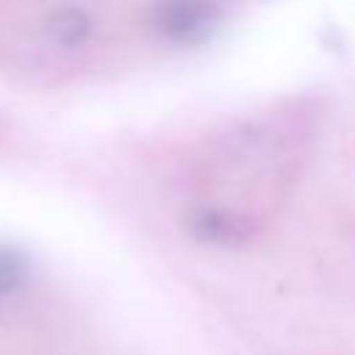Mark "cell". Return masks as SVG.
Returning a JSON list of instances; mask_svg holds the SVG:
<instances>
[{"label":"cell","mask_w":355,"mask_h":355,"mask_svg":"<svg viewBox=\"0 0 355 355\" xmlns=\"http://www.w3.org/2000/svg\"><path fill=\"white\" fill-rule=\"evenodd\" d=\"M44 25H47V36L61 47H80L83 42L92 39V31H94L92 14L78 6L55 8Z\"/></svg>","instance_id":"obj_2"},{"label":"cell","mask_w":355,"mask_h":355,"mask_svg":"<svg viewBox=\"0 0 355 355\" xmlns=\"http://www.w3.org/2000/svg\"><path fill=\"white\" fill-rule=\"evenodd\" d=\"M25 258L14 247H0V300L8 297L22 280H25Z\"/></svg>","instance_id":"obj_3"},{"label":"cell","mask_w":355,"mask_h":355,"mask_svg":"<svg viewBox=\"0 0 355 355\" xmlns=\"http://www.w3.org/2000/svg\"><path fill=\"white\" fill-rule=\"evenodd\" d=\"M300 136L288 116L241 125L214 141L197 158V200L189 208V227L197 239L219 247L252 241L291 189L300 169Z\"/></svg>","instance_id":"obj_1"}]
</instances>
